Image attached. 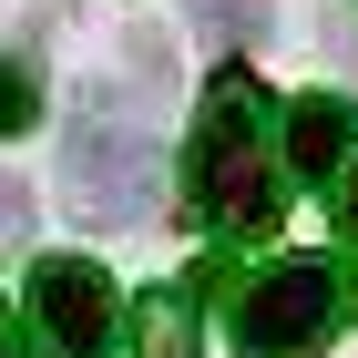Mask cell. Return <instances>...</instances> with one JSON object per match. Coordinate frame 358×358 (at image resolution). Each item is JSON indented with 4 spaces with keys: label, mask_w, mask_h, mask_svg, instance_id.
<instances>
[{
    "label": "cell",
    "mask_w": 358,
    "mask_h": 358,
    "mask_svg": "<svg viewBox=\"0 0 358 358\" xmlns=\"http://www.w3.org/2000/svg\"><path fill=\"white\" fill-rule=\"evenodd\" d=\"M185 205L215 236H266L287 205V164H276V103L246 62H225L205 83V113L185 134Z\"/></svg>",
    "instance_id": "1"
},
{
    "label": "cell",
    "mask_w": 358,
    "mask_h": 358,
    "mask_svg": "<svg viewBox=\"0 0 358 358\" xmlns=\"http://www.w3.org/2000/svg\"><path fill=\"white\" fill-rule=\"evenodd\" d=\"M62 194H72V215L103 225V236L154 215V194H164V154H154V134H143L113 92H83V113H72V143H62Z\"/></svg>",
    "instance_id": "2"
},
{
    "label": "cell",
    "mask_w": 358,
    "mask_h": 358,
    "mask_svg": "<svg viewBox=\"0 0 358 358\" xmlns=\"http://www.w3.org/2000/svg\"><path fill=\"white\" fill-rule=\"evenodd\" d=\"M348 317V287H338L328 256H276L266 276L236 287V358H317Z\"/></svg>",
    "instance_id": "3"
},
{
    "label": "cell",
    "mask_w": 358,
    "mask_h": 358,
    "mask_svg": "<svg viewBox=\"0 0 358 358\" xmlns=\"http://www.w3.org/2000/svg\"><path fill=\"white\" fill-rule=\"evenodd\" d=\"M113 328H123V307H113V276L92 256H41L31 266V338L52 358H113Z\"/></svg>",
    "instance_id": "4"
},
{
    "label": "cell",
    "mask_w": 358,
    "mask_h": 358,
    "mask_svg": "<svg viewBox=\"0 0 358 358\" xmlns=\"http://www.w3.org/2000/svg\"><path fill=\"white\" fill-rule=\"evenodd\" d=\"M287 174H307V185H328L338 164H348L358 154V103L348 92H297V103H287Z\"/></svg>",
    "instance_id": "5"
},
{
    "label": "cell",
    "mask_w": 358,
    "mask_h": 358,
    "mask_svg": "<svg viewBox=\"0 0 358 358\" xmlns=\"http://www.w3.org/2000/svg\"><path fill=\"white\" fill-rule=\"evenodd\" d=\"M194 348H205V328H194V297H185V287L134 297V358H194Z\"/></svg>",
    "instance_id": "6"
},
{
    "label": "cell",
    "mask_w": 358,
    "mask_h": 358,
    "mask_svg": "<svg viewBox=\"0 0 358 358\" xmlns=\"http://www.w3.org/2000/svg\"><path fill=\"white\" fill-rule=\"evenodd\" d=\"M194 21L215 31V41H236V52H246V41H266L276 10H266V0H194Z\"/></svg>",
    "instance_id": "7"
},
{
    "label": "cell",
    "mask_w": 358,
    "mask_h": 358,
    "mask_svg": "<svg viewBox=\"0 0 358 358\" xmlns=\"http://www.w3.org/2000/svg\"><path fill=\"white\" fill-rule=\"evenodd\" d=\"M31 123H41V72L31 62H0V143L31 134Z\"/></svg>",
    "instance_id": "8"
},
{
    "label": "cell",
    "mask_w": 358,
    "mask_h": 358,
    "mask_svg": "<svg viewBox=\"0 0 358 358\" xmlns=\"http://www.w3.org/2000/svg\"><path fill=\"white\" fill-rule=\"evenodd\" d=\"M21 236H31V185L0 174V246H21Z\"/></svg>",
    "instance_id": "9"
},
{
    "label": "cell",
    "mask_w": 358,
    "mask_h": 358,
    "mask_svg": "<svg viewBox=\"0 0 358 358\" xmlns=\"http://www.w3.org/2000/svg\"><path fill=\"white\" fill-rule=\"evenodd\" d=\"M328 205H338V225H348V236H358V154H348V164L328 174Z\"/></svg>",
    "instance_id": "10"
},
{
    "label": "cell",
    "mask_w": 358,
    "mask_h": 358,
    "mask_svg": "<svg viewBox=\"0 0 358 358\" xmlns=\"http://www.w3.org/2000/svg\"><path fill=\"white\" fill-rule=\"evenodd\" d=\"M338 52H348V62H358V31H348V41H338Z\"/></svg>",
    "instance_id": "11"
},
{
    "label": "cell",
    "mask_w": 358,
    "mask_h": 358,
    "mask_svg": "<svg viewBox=\"0 0 358 358\" xmlns=\"http://www.w3.org/2000/svg\"><path fill=\"white\" fill-rule=\"evenodd\" d=\"M0 338H10V317H0Z\"/></svg>",
    "instance_id": "12"
}]
</instances>
